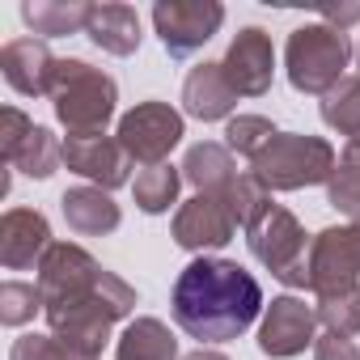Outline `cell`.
<instances>
[{
  "mask_svg": "<svg viewBox=\"0 0 360 360\" xmlns=\"http://www.w3.org/2000/svg\"><path fill=\"white\" fill-rule=\"evenodd\" d=\"M34 314H43L39 284H26V280H5L0 284V322L5 326H26V322H34Z\"/></svg>",
  "mask_w": 360,
  "mask_h": 360,
  "instance_id": "29",
  "label": "cell"
},
{
  "mask_svg": "<svg viewBox=\"0 0 360 360\" xmlns=\"http://www.w3.org/2000/svg\"><path fill=\"white\" fill-rule=\"evenodd\" d=\"M352 39L335 26H301L288 34L284 43V72H288V85L297 94H309V98H326L343 77H347V64H352Z\"/></svg>",
  "mask_w": 360,
  "mask_h": 360,
  "instance_id": "5",
  "label": "cell"
},
{
  "mask_svg": "<svg viewBox=\"0 0 360 360\" xmlns=\"http://www.w3.org/2000/svg\"><path fill=\"white\" fill-rule=\"evenodd\" d=\"M56 68H60V60L51 56V47L43 39H13L0 47V72H5V81L22 98H43V94L51 98Z\"/></svg>",
  "mask_w": 360,
  "mask_h": 360,
  "instance_id": "15",
  "label": "cell"
},
{
  "mask_svg": "<svg viewBox=\"0 0 360 360\" xmlns=\"http://www.w3.org/2000/svg\"><path fill=\"white\" fill-rule=\"evenodd\" d=\"M60 212H64L68 229L81 233V238H106V233H115L119 221H123L119 204H115L110 191H102V187H72V191H64V195H60Z\"/></svg>",
  "mask_w": 360,
  "mask_h": 360,
  "instance_id": "17",
  "label": "cell"
},
{
  "mask_svg": "<svg viewBox=\"0 0 360 360\" xmlns=\"http://www.w3.org/2000/svg\"><path fill=\"white\" fill-rule=\"evenodd\" d=\"M183 178L195 187V195H225L229 191V183L238 178V161H233V153L225 148V144H212V140H204V144H191L187 148V157H183Z\"/></svg>",
  "mask_w": 360,
  "mask_h": 360,
  "instance_id": "19",
  "label": "cell"
},
{
  "mask_svg": "<svg viewBox=\"0 0 360 360\" xmlns=\"http://www.w3.org/2000/svg\"><path fill=\"white\" fill-rule=\"evenodd\" d=\"M309 242L301 221L280 208V204H267V212L246 229V246L250 255L288 288H309Z\"/></svg>",
  "mask_w": 360,
  "mask_h": 360,
  "instance_id": "6",
  "label": "cell"
},
{
  "mask_svg": "<svg viewBox=\"0 0 360 360\" xmlns=\"http://www.w3.org/2000/svg\"><path fill=\"white\" fill-rule=\"evenodd\" d=\"M339 157L330 140L305 136V131H280L255 161L250 174L267 191H301V187H326Z\"/></svg>",
  "mask_w": 360,
  "mask_h": 360,
  "instance_id": "4",
  "label": "cell"
},
{
  "mask_svg": "<svg viewBox=\"0 0 360 360\" xmlns=\"http://www.w3.org/2000/svg\"><path fill=\"white\" fill-rule=\"evenodd\" d=\"M51 250V225L39 208H9L0 217V263L9 271H39Z\"/></svg>",
  "mask_w": 360,
  "mask_h": 360,
  "instance_id": "14",
  "label": "cell"
},
{
  "mask_svg": "<svg viewBox=\"0 0 360 360\" xmlns=\"http://www.w3.org/2000/svg\"><path fill=\"white\" fill-rule=\"evenodd\" d=\"M30 127H34V119H30L26 110H18V106H5V110H0V157H9V153L26 140Z\"/></svg>",
  "mask_w": 360,
  "mask_h": 360,
  "instance_id": "31",
  "label": "cell"
},
{
  "mask_svg": "<svg viewBox=\"0 0 360 360\" xmlns=\"http://www.w3.org/2000/svg\"><path fill=\"white\" fill-rule=\"evenodd\" d=\"M322 123L339 136H347V144H360V77H343L326 98H322Z\"/></svg>",
  "mask_w": 360,
  "mask_h": 360,
  "instance_id": "24",
  "label": "cell"
},
{
  "mask_svg": "<svg viewBox=\"0 0 360 360\" xmlns=\"http://www.w3.org/2000/svg\"><path fill=\"white\" fill-rule=\"evenodd\" d=\"M356 68H360V47H356ZM356 77H360V72H356Z\"/></svg>",
  "mask_w": 360,
  "mask_h": 360,
  "instance_id": "35",
  "label": "cell"
},
{
  "mask_svg": "<svg viewBox=\"0 0 360 360\" xmlns=\"http://www.w3.org/2000/svg\"><path fill=\"white\" fill-rule=\"evenodd\" d=\"M169 309L187 339H195L200 347H217V343H233L255 322H263L267 305L259 280L242 263L200 255L178 271L169 288Z\"/></svg>",
  "mask_w": 360,
  "mask_h": 360,
  "instance_id": "2",
  "label": "cell"
},
{
  "mask_svg": "<svg viewBox=\"0 0 360 360\" xmlns=\"http://www.w3.org/2000/svg\"><path fill=\"white\" fill-rule=\"evenodd\" d=\"M183 360H229L225 352H212V347H195V352H187Z\"/></svg>",
  "mask_w": 360,
  "mask_h": 360,
  "instance_id": "34",
  "label": "cell"
},
{
  "mask_svg": "<svg viewBox=\"0 0 360 360\" xmlns=\"http://www.w3.org/2000/svg\"><path fill=\"white\" fill-rule=\"evenodd\" d=\"M225 200V208H229V217H233V225L238 229H250L263 212H267V204H271V191L259 183L255 174H238L233 183H229V191L221 195Z\"/></svg>",
  "mask_w": 360,
  "mask_h": 360,
  "instance_id": "27",
  "label": "cell"
},
{
  "mask_svg": "<svg viewBox=\"0 0 360 360\" xmlns=\"http://www.w3.org/2000/svg\"><path fill=\"white\" fill-rule=\"evenodd\" d=\"M89 43L102 47L106 56H136L140 51V13L131 5H119V0H106V5H94V18H89Z\"/></svg>",
  "mask_w": 360,
  "mask_h": 360,
  "instance_id": "18",
  "label": "cell"
},
{
  "mask_svg": "<svg viewBox=\"0 0 360 360\" xmlns=\"http://www.w3.org/2000/svg\"><path fill=\"white\" fill-rule=\"evenodd\" d=\"M94 18V5L85 0H26L22 22L34 30V39H64V34H85Z\"/></svg>",
  "mask_w": 360,
  "mask_h": 360,
  "instance_id": "20",
  "label": "cell"
},
{
  "mask_svg": "<svg viewBox=\"0 0 360 360\" xmlns=\"http://www.w3.org/2000/svg\"><path fill=\"white\" fill-rule=\"evenodd\" d=\"M229 85L238 98H263L276 81V47H271V34L259 30V26H242L221 60Z\"/></svg>",
  "mask_w": 360,
  "mask_h": 360,
  "instance_id": "11",
  "label": "cell"
},
{
  "mask_svg": "<svg viewBox=\"0 0 360 360\" xmlns=\"http://www.w3.org/2000/svg\"><path fill=\"white\" fill-rule=\"evenodd\" d=\"M187 136V123L169 102H140L131 106L123 119H119V131L115 140L123 144V153L136 161V165H161L169 157V148Z\"/></svg>",
  "mask_w": 360,
  "mask_h": 360,
  "instance_id": "7",
  "label": "cell"
},
{
  "mask_svg": "<svg viewBox=\"0 0 360 360\" xmlns=\"http://www.w3.org/2000/svg\"><path fill=\"white\" fill-rule=\"evenodd\" d=\"M233 106H238V94L225 77L221 64H195L183 81V110L200 123H221V119H233Z\"/></svg>",
  "mask_w": 360,
  "mask_h": 360,
  "instance_id": "16",
  "label": "cell"
},
{
  "mask_svg": "<svg viewBox=\"0 0 360 360\" xmlns=\"http://www.w3.org/2000/svg\"><path fill=\"white\" fill-rule=\"evenodd\" d=\"M56 119L68 127V136H102L119 106V85L102 68L85 60H60L56 85H51Z\"/></svg>",
  "mask_w": 360,
  "mask_h": 360,
  "instance_id": "3",
  "label": "cell"
},
{
  "mask_svg": "<svg viewBox=\"0 0 360 360\" xmlns=\"http://www.w3.org/2000/svg\"><path fill=\"white\" fill-rule=\"evenodd\" d=\"M178 187H183V165H148L136 174V183H131V195H136V208L148 212V217H161L178 204Z\"/></svg>",
  "mask_w": 360,
  "mask_h": 360,
  "instance_id": "22",
  "label": "cell"
},
{
  "mask_svg": "<svg viewBox=\"0 0 360 360\" xmlns=\"http://www.w3.org/2000/svg\"><path fill=\"white\" fill-rule=\"evenodd\" d=\"M115 360H178V339L161 318H136L119 335Z\"/></svg>",
  "mask_w": 360,
  "mask_h": 360,
  "instance_id": "21",
  "label": "cell"
},
{
  "mask_svg": "<svg viewBox=\"0 0 360 360\" xmlns=\"http://www.w3.org/2000/svg\"><path fill=\"white\" fill-rule=\"evenodd\" d=\"M314 360H360V347L347 339V335H318L314 343Z\"/></svg>",
  "mask_w": 360,
  "mask_h": 360,
  "instance_id": "32",
  "label": "cell"
},
{
  "mask_svg": "<svg viewBox=\"0 0 360 360\" xmlns=\"http://www.w3.org/2000/svg\"><path fill=\"white\" fill-rule=\"evenodd\" d=\"M9 360H94V356H85V352H77V347H68L64 339H56V335H22V339H13V347H9Z\"/></svg>",
  "mask_w": 360,
  "mask_h": 360,
  "instance_id": "30",
  "label": "cell"
},
{
  "mask_svg": "<svg viewBox=\"0 0 360 360\" xmlns=\"http://www.w3.org/2000/svg\"><path fill=\"white\" fill-rule=\"evenodd\" d=\"M318 309V322L330 330V335H360V284H347V288H335V292H322L314 301Z\"/></svg>",
  "mask_w": 360,
  "mask_h": 360,
  "instance_id": "26",
  "label": "cell"
},
{
  "mask_svg": "<svg viewBox=\"0 0 360 360\" xmlns=\"http://www.w3.org/2000/svg\"><path fill=\"white\" fill-rule=\"evenodd\" d=\"M221 26L225 5H217V0H157L153 5V30L174 60L195 56L204 43H212Z\"/></svg>",
  "mask_w": 360,
  "mask_h": 360,
  "instance_id": "8",
  "label": "cell"
},
{
  "mask_svg": "<svg viewBox=\"0 0 360 360\" xmlns=\"http://www.w3.org/2000/svg\"><path fill=\"white\" fill-rule=\"evenodd\" d=\"M233 233H238V225H233L225 200H217V195H191L183 208L174 212V242L183 250H191L195 259L204 250L229 246Z\"/></svg>",
  "mask_w": 360,
  "mask_h": 360,
  "instance_id": "13",
  "label": "cell"
},
{
  "mask_svg": "<svg viewBox=\"0 0 360 360\" xmlns=\"http://www.w3.org/2000/svg\"><path fill=\"white\" fill-rule=\"evenodd\" d=\"M64 165L81 178H89V187L119 191L131 183V157L115 136H68L64 140Z\"/></svg>",
  "mask_w": 360,
  "mask_h": 360,
  "instance_id": "12",
  "label": "cell"
},
{
  "mask_svg": "<svg viewBox=\"0 0 360 360\" xmlns=\"http://www.w3.org/2000/svg\"><path fill=\"white\" fill-rule=\"evenodd\" d=\"M60 161H64V144H60V140L51 136V127H43V123H34V127L26 131V140L5 157V165L22 169V174H30V178H51Z\"/></svg>",
  "mask_w": 360,
  "mask_h": 360,
  "instance_id": "23",
  "label": "cell"
},
{
  "mask_svg": "<svg viewBox=\"0 0 360 360\" xmlns=\"http://www.w3.org/2000/svg\"><path fill=\"white\" fill-rule=\"evenodd\" d=\"M326 204L352 221H360V144H347L330 183H326Z\"/></svg>",
  "mask_w": 360,
  "mask_h": 360,
  "instance_id": "25",
  "label": "cell"
},
{
  "mask_svg": "<svg viewBox=\"0 0 360 360\" xmlns=\"http://www.w3.org/2000/svg\"><path fill=\"white\" fill-rule=\"evenodd\" d=\"M360 284V221L330 225L309 242V288L314 297Z\"/></svg>",
  "mask_w": 360,
  "mask_h": 360,
  "instance_id": "9",
  "label": "cell"
},
{
  "mask_svg": "<svg viewBox=\"0 0 360 360\" xmlns=\"http://www.w3.org/2000/svg\"><path fill=\"white\" fill-rule=\"evenodd\" d=\"M34 284L43 292L51 335L94 360L102 356L115 322H123L136 309V288L72 242H51Z\"/></svg>",
  "mask_w": 360,
  "mask_h": 360,
  "instance_id": "1",
  "label": "cell"
},
{
  "mask_svg": "<svg viewBox=\"0 0 360 360\" xmlns=\"http://www.w3.org/2000/svg\"><path fill=\"white\" fill-rule=\"evenodd\" d=\"M276 136H280V131H276L271 119H263V115H233V119L225 123V148L238 153V157H250V161H255Z\"/></svg>",
  "mask_w": 360,
  "mask_h": 360,
  "instance_id": "28",
  "label": "cell"
},
{
  "mask_svg": "<svg viewBox=\"0 0 360 360\" xmlns=\"http://www.w3.org/2000/svg\"><path fill=\"white\" fill-rule=\"evenodd\" d=\"M309 343H318V309L305 305L292 292L276 297L263 309V322H259V352L271 356V360H292Z\"/></svg>",
  "mask_w": 360,
  "mask_h": 360,
  "instance_id": "10",
  "label": "cell"
},
{
  "mask_svg": "<svg viewBox=\"0 0 360 360\" xmlns=\"http://www.w3.org/2000/svg\"><path fill=\"white\" fill-rule=\"evenodd\" d=\"M352 22H360V5H326L322 9V26H335V30L347 34Z\"/></svg>",
  "mask_w": 360,
  "mask_h": 360,
  "instance_id": "33",
  "label": "cell"
}]
</instances>
